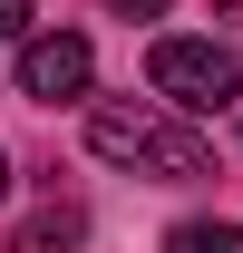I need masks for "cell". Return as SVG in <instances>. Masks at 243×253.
<instances>
[{
	"mask_svg": "<svg viewBox=\"0 0 243 253\" xmlns=\"http://www.w3.org/2000/svg\"><path fill=\"white\" fill-rule=\"evenodd\" d=\"M78 234H88V214H78V205H59V214H39V224H30V244H20V253H68Z\"/></svg>",
	"mask_w": 243,
	"mask_h": 253,
	"instance_id": "5b68a950",
	"label": "cell"
},
{
	"mask_svg": "<svg viewBox=\"0 0 243 253\" xmlns=\"http://www.w3.org/2000/svg\"><path fill=\"white\" fill-rule=\"evenodd\" d=\"M165 253H243V224L195 214V224H175V234H165Z\"/></svg>",
	"mask_w": 243,
	"mask_h": 253,
	"instance_id": "277c9868",
	"label": "cell"
},
{
	"mask_svg": "<svg viewBox=\"0 0 243 253\" xmlns=\"http://www.w3.org/2000/svg\"><path fill=\"white\" fill-rule=\"evenodd\" d=\"M0 39H30V0H0Z\"/></svg>",
	"mask_w": 243,
	"mask_h": 253,
	"instance_id": "8992f818",
	"label": "cell"
},
{
	"mask_svg": "<svg viewBox=\"0 0 243 253\" xmlns=\"http://www.w3.org/2000/svg\"><path fill=\"white\" fill-rule=\"evenodd\" d=\"M0 195H10V156H0Z\"/></svg>",
	"mask_w": 243,
	"mask_h": 253,
	"instance_id": "ba28073f",
	"label": "cell"
},
{
	"mask_svg": "<svg viewBox=\"0 0 243 253\" xmlns=\"http://www.w3.org/2000/svg\"><path fill=\"white\" fill-rule=\"evenodd\" d=\"M88 78H97V49L78 30H30L20 39V97H88Z\"/></svg>",
	"mask_w": 243,
	"mask_h": 253,
	"instance_id": "3957f363",
	"label": "cell"
},
{
	"mask_svg": "<svg viewBox=\"0 0 243 253\" xmlns=\"http://www.w3.org/2000/svg\"><path fill=\"white\" fill-rule=\"evenodd\" d=\"M107 10H117V20H156L165 0H107Z\"/></svg>",
	"mask_w": 243,
	"mask_h": 253,
	"instance_id": "52a82bcc",
	"label": "cell"
},
{
	"mask_svg": "<svg viewBox=\"0 0 243 253\" xmlns=\"http://www.w3.org/2000/svg\"><path fill=\"white\" fill-rule=\"evenodd\" d=\"M88 146H97L107 166H126V175H156V185L214 175V146L175 117V107H126V97H107V107L88 117Z\"/></svg>",
	"mask_w": 243,
	"mask_h": 253,
	"instance_id": "6da1fadb",
	"label": "cell"
},
{
	"mask_svg": "<svg viewBox=\"0 0 243 253\" xmlns=\"http://www.w3.org/2000/svg\"><path fill=\"white\" fill-rule=\"evenodd\" d=\"M146 88L156 107H175V117H224L243 97V68L214 49V39H156L146 49Z\"/></svg>",
	"mask_w": 243,
	"mask_h": 253,
	"instance_id": "7a4b0ae2",
	"label": "cell"
}]
</instances>
